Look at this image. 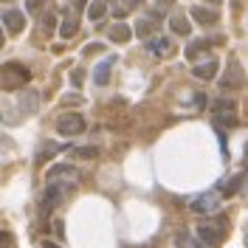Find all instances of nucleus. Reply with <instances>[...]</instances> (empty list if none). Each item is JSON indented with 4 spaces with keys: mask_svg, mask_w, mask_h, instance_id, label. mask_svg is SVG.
<instances>
[{
    "mask_svg": "<svg viewBox=\"0 0 248 248\" xmlns=\"http://www.w3.org/2000/svg\"><path fill=\"white\" fill-rule=\"evenodd\" d=\"M48 181H57V178H77V170L71 167V164H57V167H51L46 175Z\"/></svg>",
    "mask_w": 248,
    "mask_h": 248,
    "instance_id": "2eb2a0df",
    "label": "nucleus"
},
{
    "mask_svg": "<svg viewBox=\"0 0 248 248\" xmlns=\"http://www.w3.org/2000/svg\"><path fill=\"white\" fill-rule=\"evenodd\" d=\"M77 155H85V158H93L96 155V147H79V150H74Z\"/></svg>",
    "mask_w": 248,
    "mask_h": 248,
    "instance_id": "393cba45",
    "label": "nucleus"
},
{
    "mask_svg": "<svg viewBox=\"0 0 248 248\" xmlns=\"http://www.w3.org/2000/svg\"><path fill=\"white\" fill-rule=\"evenodd\" d=\"M3 23H6V29L12 31V34H20L23 26H26V17H23V12H17V9H6L3 12Z\"/></svg>",
    "mask_w": 248,
    "mask_h": 248,
    "instance_id": "6e6552de",
    "label": "nucleus"
},
{
    "mask_svg": "<svg viewBox=\"0 0 248 248\" xmlns=\"http://www.w3.org/2000/svg\"><path fill=\"white\" fill-rule=\"evenodd\" d=\"M175 246H178V248H203L189 232H181V234H178V237H175Z\"/></svg>",
    "mask_w": 248,
    "mask_h": 248,
    "instance_id": "aec40b11",
    "label": "nucleus"
},
{
    "mask_svg": "<svg viewBox=\"0 0 248 248\" xmlns=\"http://www.w3.org/2000/svg\"><path fill=\"white\" fill-rule=\"evenodd\" d=\"M189 209H192L195 215H215L217 209H220V195H217V192L198 195V198L189 201Z\"/></svg>",
    "mask_w": 248,
    "mask_h": 248,
    "instance_id": "39448f33",
    "label": "nucleus"
},
{
    "mask_svg": "<svg viewBox=\"0 0 248 248\" xmlns=\"http://www.w3.org/2000/svg\"><path fill=\"white\" fill-rule=\"evenodd\" d=\"M153 31H155V23H150V20H141L139 26H136V34L139 37H150Z\"/></svg>",
    "mask_w": 248,
    "mask_h": 248,
    "instance_id": "412c9836",
    "label": "nucleus"
},
{
    "mask_svg": "<svg viewBox=\"0 0 248 248\" xmlns=\"http://www.w3.org/2000/svg\"><path fill=\"white\" fill-rule=\"evenodd\" d=\"M40 108V93L37 91H23L20 96V110H23V116H34Z\"/></svg>",
    "mask_w": 248,
    "mask_h": 248,
    "instance_id": "1a4fd4ad",
    "label": "nucleus"
},
{
    "mask_svg": "<svg viewBox=\"0 0 248 248\" xmlns=\"http://www.w3.org/2000/svg\"><path fill=\"white\" fill-rule=\"evenodd\" d=\"M0 48H3V29H0Z\"/></svg>",
    "mask_w": 248,
    "mask_h": 248,
    "instance_id": "c85d7f7f",
    "label": "nucleus"
},
{
    "mask_svg": "<svg viewBox=\"0 0 248 248\" xmlns=\"http://www.w3.org/2000/svg\"><path fill=\"white\" fill-rule=\"evenodd\" d=\"M43 248H60V246H54V243H46V246H43Z\"/></svg>",
    "mask_w": 248,
    "mask_h": 248,
    "instance_id": "cd10ccee",
    "label": "nucleus"
},
{
    "mask_svg": "<svg viewBox=\"0 0 248 248\" xmlns=\"http://www.w3.org/2000/svg\"><path fill=\"white\" fill-rule=\"evenodd\" d=\"M246 246H248V232H246Z\"/></svg>",
    "mask_w": 248,
    "mask_h": 248,
    "instance_id": "c756f323",
    "label": "nucleus"
},
{
    "mask_svg": "<svg viewBox=\"0 0 248 248\" xmlns=\"http://www.w3.org/2000/svg\"><path fill=\"white\" fill-rule=\"evenodd\" d=\"M130 37H133V29H130L127 23H116V26L110 29V40H113V43H127Z\"/></svg>",
    "mask_w": 248,
    "mask_h": 248,
    "instance_id": "dca6fc26",
    "label": "nucleus"
},
{
    "mask_svg": "<svg viewBox=\"0 0 248 248\" xmlns=\"http://www.w3.org/2000/svg\"><path fill=\"white\" fill-rule=\"evenodd\" d=\"M192 17H195L198 23H203V26H212V23L220 20V15H217L215 9H203V6H195V9H192Z\"/></svg>",
    "mask_w": 248,
    "mask_h": 248,
    "instance_id": "ddd939ff",
    "label": "nucleus"
},
{
    "mask_svg": "<svg viewBox=\"0 0 248 248\" xmlns=\"http://www.w3.org/2000/svg\"><path fill=\"white\" fill-rule=\"evenodd\" d=\"M105 15H108V3L105 0H93L91 6H88V17L91 20H102Z\"/></svg>",
    "mask_w": 248,
    "mask_h": 248,
    "instance_id": "a211bd4d",
    "label": "nucleus"
},
{
    "mask_svg": "<svg viewBox=\"0 0 248 248\" xmlns=\"http://www.w3.org/2000/svg\"><path fill=\"white\" fill-rule=\"evenodd\" d=\"M212 3H220V0H212Z\"/></svg>",
    "mask_w": 248,
    "mask_h": 248,
    "instance_id": "2f4dec72",
    "label": "nucleus"
},
{
    "mask_svg": "<svg viewBox=\"0 0 248 248\" xmlns=\"http://www.w3.org/2000/svg\"><path fill=\"white\" fill-rule=\"evenodd\" d=\"M0 248H15V237L9 232H0Z\"/></svg>",
    "mask_w": 248,
    "mask_h": 248,
    "instance_id": "5701e85b",
    "label": "nucleus"
},
{
    "mask_svg": "<svg viewBox=\"0 0 248 248\" xmlns=\"http://www.w3.org/2000/svg\"><path fill=\"white\" fill-rule=\"evenodd\" d=\"M85 3H88V0H74V12H82V9H85Z\"/></svg>",
    "mask_w": 248,
    "mask_h": 248,
    "instance_id": "bb28decb",
    "label": "nucleus"
},
{
    "mask_svg": "<svg viewBox=\"0 0 248 248\" xmlns=\"http://www.w3.org/2000/svg\"><path fill=\"white\" fill-rule=\"evenodd\" d=\"M170 29L175 31V34H181V37H186V34L192 31V23L186 20V15H184V12H175V15L170 17Z\"/></svg>",
    "mask_w": 248,
    "mask_h": 248,
    "instance_id": "9b49d317",
    "label": "nucleus"
},
{
    "mask_svg": "<svg viewBox=\"0 0 248 248\" xmlns=\"http://www.w3.org/2000/svg\"><path fill=\"white\" fill-rule=\"evenodd\" d=\"M147 51L155 54V57H167V54L172 51V46H170L167 37H155V40H147Z\"/></svg>",
    "mask_w": 248,
    "mask_h": 248,
    "instance_id": "f8f14e48",
    "label": "nucleus"
},
{
    "mask_svg": "<svg viewBox=\"0 0 248 248\" xmlns=\"http://www.w3.org/2000/svg\"><path fill=\"white\" fill-rule=\"evenodd\" d=\"M192 74L198 79H215V74H217V60H206V62H198L195 68H192Z\"/></svg>",
    "mask_w": 248,
    "mask_h": 248,
    "instance_id": "9d476101",
    "label": "nucleus"
},
{
    "mask_svg": "<svg viewBox=\"0 0 248 248\" xmlns=\"http://www.w3.org/2000/svg\"><path fill=\"white\" fill-rule=\"evenodd\" d=\"M223 234H226V220L223 217H215V220H203L201 226L195 229V240L203 248H217L220 240H223Z\"/></svg>",
    "mask_w": 248,
    "mask_h": 248,
    "instance_id": "f257e3e1",
    "label": "nucleus"
},
{
    "mask_svg": "<svg viewBox=\"0 0 248 248\" xmlns=\"http://www.w3.org/2000/svg\"><path fill=\"white\" fill-rule=\"evenodd\" d=\"M212 110H215V127H220L223 122L229 124V127L237 124V105H234L232 99H217Z\"/></svg>",
    "mask_w": 248,
    "mask_h": 248,
    "instance_id": "423d86ee",
    "label": "nucleus"
},
{
    "mask_svg": "<svg viewBox=\"0 0 248 248\" xmlns=\"http://www.w3.org/2000/svg\"><path fill=\"white\" fill-rule=\"evenodd\" d=\"M113 65H116V57H108V60L99 62V65L93 68V82L105 88V85L110 82V71H113Z\"/></svg>",
    "mask_w": 248,
    "mask_h": 248,
    "instance_id": "0eeeda50",
    "label": "nucleus"
},
{
    "mask_svg": "<svg viewBox=\"0 0 248 248\" xmlns=\"http://www.w3.org/2000/svg\"><path fill=\"white\" fill-rule=\"evenodd\" d=\"M155 6H158V12H167L172 6V0H155Z\"/></svg>",
    "mask_w": 248,
    "mask_h": 248,
    "instance_id": "a878e982",
    "label": "nucleus"
},
{
    "mask_svg": "<svg viewBox=\"0 0 248 248\" xmlns=\"http://www.w3.org/2000/svg\"><path fill=\"white\" fill-rule=\"evenodd\" d=\"M57 133L60 136H82L85 133V119L79 113H62L57 119Z\"/></svg>",
    "mask_w": 248,
    "mask_h": 248,
    "instance_id": "20e7f679",
    "label": "nucleus"
},
{
    "mask_svg": "<svg viewBox=\"0 0 248 248\" xmlns=\"http://www.w3.org/2000/svg\"><path fill=\"white\" fill-rule=\"evenodd\" d=\"M31 79V71L20 62H6L0 65V88L3 91H20L26 82Z\"/></svg>",
    "mask_w": 248,
    "mask_h": 248,
    "instance_id": "f03ea898",
    "label": "nucleus"
},
{
    "mask_svg": "<svg viewBox=\"0 0 248 248\" xmlns=\"http://www.w3.org/2000/svg\"><path fill=\"white\" fill-rule=\"evenodd\" d=\"M243 181H246V175H234V178H229V181H223V184H220V192H223V195H234V192L240 189Z\"/></svg>",
    "mask_w": 248,
    "mask_h": 248,
    "instance_id": "6ab92c4d",
    "label": "nucleus"
},
{
    "mask_svg": "<svg viewBox=\"0 0 248 248\" xmlns=\"http://www.w3.org/2000/svg\"><path fill=\"white\" fill-rule=\"evenodd\" d=\"M68 192H71V186L62 184V181H48L46 192H43V212H54L57 206H60L65 198H68Z\"/></svg>",
    "mask_w": 248,
    "mask_h": 248,
    "instance_id": "7ed1b4c3",
    "label": "nucleus"
},
{
    "mask_svg": "<svg viewBox=\"0 0 248 248\" xmlns=\"http://www.w3.org/2000/svg\"><path fill=\"white\" fill-rule=\"evenodd\" d=\"M209 46V43H203V40H198V43H192V46L186 48V57H198V54H201L203 48Z\"/></svg>",
    "mask_w": 248,
    "mask_h": 248,
    "instance_id": "4be33fe9",
    "label": "nucleus"
},
{
    "mask_svg": "<svg viewBox=\"0 0 248 248\" xmlns=\"http://www.w3.org/2000/svg\"><path fill=\"white\" fill-rule=\"evenodd\" d=\"M127 3H136V0H127Z\"/></svg>",
    "mask_w": 248,
    "mask_h": 248,
    "instance_id": "7c9ffc66",
    "label": "nucleus"
},
{
    "mask_svg": "<svg viewBox=\"0 0 248 248\" xmlns=\"http://www.w3.org/2000/svg\"><path fill=\"white\" fill-rule=\"evenodd\" d=\"M243 82V71H240V65L232 60V65H229V77H223V88H237Z\"/></svg>",
    "mask_w": 248,
    "mask_h": 248,
    "instance_id": "f3484780",
    "label": "nucleus"
},
{
    "mask_svg": "<svg viewBox=\"0 0 248 248\" xmlns=\"http://www.w3.org/2000/svg\"><path fill=\"white\" fill-rule=\"evenodd\" d=\"M43 3H46V0H26V12H31V15H37V12L43 9Z\"/></svg>",
    "mask_w": 248,
    "mask_h": 248,
    "instance_id": "b1692460",
    "label": "nucleus"
},
{
    "mask_svg": "<svg viewBox=\"0 0 248 248\" xmlns=\"http://www.w3.org/2000/svg\"><path fill=\"white\" fill-rule=\"evenodd\" d=\"M77 12H74V9H71V12H65V20H62V26H60V37H65V40H68V37H74V34H77Z\"/></svg>",
    "mask_w": 248,
    "mask_h": 248,
    "instance_id": "4468645a",
    "label": "nucleus"
}]
</instances>
